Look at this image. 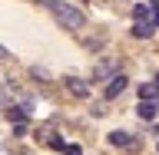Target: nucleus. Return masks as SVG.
Segmentation results:
<instances>
[{
	"label": "nucleus",
	"instance_id": "f257e3e1",
	"mask_svg": "<svg viewBox=\"0 0 159 155\" xmlns=\"http://www.w3.org/2000/svg\"><path fill=\"white\" fill-rule=\"evenodd\" d=\"M50 13H53V20H57L63 30H73V33H80V30L86 27V13H83L80 7H73V3H66V0H60L57 7L50 10Z\"/></svg>",
	"mask_w": 159,
	"mask_h": 155
},
{
	"label": "nucleus",
	"instance_id": "f03ea898",
	"mask_svg": "<svg viewBox=\"0 0 159 155\" xmlns=\"http://www.w3.org/2000/svg\"><path fill=\"white\" fill-rule=\"evenodd\" d=\"M126 86H129V79L123 76V73H113V76L106 79V89H103V96H106V99H116V96H123V93H126Z\"/></svg>",
	"mask_w": 159,
	"mask_h": 155
},
{
	"label": "nucleus",
	"instance_id": "7ed1b4c3",
	"mask_svg": "<svg viewBox=\"0 0 159 155\" xmlns=\"http://www.w3.org/2000/svg\"><path fill=\"white\" fill-rule=\"evenodd\" d=\"M116 69H119V59L116 56H103L96 66H93V79H96V83H99V79H109Z\"/></svg>",
	"mask_w": 159,
	"mask_h": 155
},
{
	"label": "nucleus",
	"instance_id": "20e7f679",
	"mask_svg": "<svg viewBox=\"0 0 159 155\" xmlns=\"http://www.w3.org/2000/svg\"><path fill=\"white\" fill-rule=\"evenodd\" d=\"M109 145H116V149H136L139 142L129 132H123V129H116V132H109Z\"/></svg>",
	"mask_w": 159,
	"mask_h": 155
},
{
	"label": "nucleus",
	"instance_id": "39448f33",
	"mask_svg": "<svg viewBox=\"0 0 159 155\" xmlns=\"http://www.w3.org/2000/svg\"><path fill=\"white\" fill-rule=\"evenodd\" d=\"M152 33H156L152 20H136V23H133V37H136V40H149Z\"/></svg>",
	"mask_w": 159,
	"mask_h": 155
},
{
	"label": "nucleus",
	"instance_id": "423d86ee",
	"mask_svg": "<svg viewBox=\"0 0 159 155\" xmlns=\"http://www.w3.org/2000/svg\"><path fill=\"white\" fill-rule=\"evenodd\" d=\"M66 89H70L76 99H86V96H89V86L83 83V79H76V76H70V79H66Z\"/></svg>",
	"mask_w": 159,
	"mask_h": 155
},
{
	"label": "nucleus",
	"instance_id": "0eeeda50",
	"mask_svg": "<svg viewBox=\"0 0 159 155\" xmlns=\"http://www.w3.org/2000/svg\"><path fill=\"white\" fill-rule=\"evenodd\" d=\"M136 116L143 119V122H149V119L156 116V102H152V99H139V106H136Z\"/></svg>",
	"mask_w": 159,
	"mask_h": 155
},
{
	"label": "nucleus",
	"instance_id": "6e6552de",
	"mask_svg": "<svg viewBox=\"0 0 159 155\" xmlns=\"http://www.w3.org/2000/svg\"><path fill=\"white\" fill-rule=\"evenodd\" d=\"M156 96H159L156 79H152V83H139V99H156Z\"/></svg>",
	"mask_w": 159,
	"mask_h": 155
},
{
	"label": "nucleus",
	"instance_id": "1a4fd4ad",
	"mask_svg": "<svg viewBox=\"0 0 159 155\" xmlns=\"http://www.w3.org/2000/svg\"><path fill=\"white\" fill-rule=\"evenodd\" d=\"M40 136H43V145H50V149H60V152H63V145H66V142H63V139H60L57 132H40Z\"/></svg>",
	"mask_w": 159,
	"mask_h": 155
},
{
	"label": "nucleus",
	"instance_id": "9d476101",
	"mask_svg": "<svg viewBox=\"0 0 159 155\" xmlns=\"http://www.w3.org/2000/svg\"><path fill=\"white\" fill-rule=\"evenodd\" d=\"M133 17L136 20H152V7H149V3H136V7H133Z\"/></svg>",
	"mask_w": 159,
	"mask_h": 155
},
{
	"label": "nucleus",
	"instance_id": "9b49d317",
	"mask_svg": "<svg viewBox=\"0 0 159 155\" xmlns=\"http://www.w3.org/2000/svg\"><path fill=\"white\" fill-rule=\"evenodd\" d=\"M7 119H10V122H27V109H10Z\"/></svg>",
	"mask_w": 159,
	"mask_h": 155
},
{
	"label": "nucleus",
	"instance_id": "f8f14e48",
	"mask_svg": "<svg viewBox=\"0 0 159 155\" xmlns=\"http://www.w3.org/2000/svg\"><path fill=\"white\" fill-rule=\"evenodd\" d=\"M30 76H33V79H50V73L40 69V66H30Z\"/></svg>",
	"mask_w": 159,
	"mask_h": 155
},
{
	"label": "nucleus",
	"instance_id": "ddd939ff",
	"mask_svg": "<svg viewBox=\"0 0 159 155\" xmlns=\"http://www.w3.org/2000/svg\"><path fill=\"white\" fill-rule=\"evenodd\" d=\"M63 155H83V149L80 145H63Z\"/></svg>",
	"mask_w": 159,
	"mask_h": 155
},
{
	"label": "nucleus",
	"instance_id": "4468645a",
	"mask_svg": "<svg viewBox=\"0 0 159 155\" xmlns=\"http://www.w3.org/2000/svg\"><path fill=\"white\" fill-rule=\"evenodd\" d=\"M37 3H40V7H43V10H53V7H57V3H60V0H37Z\"/></svg>",
	"mask_w": 159,
	"mask_h": 155
},
{
	"label": "nucleus",
	"instance_id": "2eb2a0df",
	"mask_svg": "<svg viewBox=\"0 0 159 155\" xmlns=\"http://www.w3.org/2000/svg\"><path fill=\"white\" fill-rule=\"evenodd\" d=\"M0 59H10V50L7 46H0Z\"/></svg>",
	"mask_w": 159,
	"mask_h": 155
},
{
	"label": "nucleus",
	"instance_id": "dca6fc26",
	"mask_svg": "<svg viewBox=\"0 0 159 155\" xmlns=\"http://www.w3.org/2000/svg\"><path fill=\"white\" fill-rule=\"evenodd\" d=\"M7 99H10V96H7V89L0 86V102H7Z\"/></svg>",
	"mask_w": 159,
	"mask_h": 155
},
{
	"label": "nucleus",
	"instance_id": "f3484780",
	"mask_svg": "<svg viewBox=\"0 0 159 155\" xmlns=\"http://www.w3.org/2000/svg\"><path fill=\"white\" fill-rule=\"evenodd\" d=\"M0 155H13V152H10V149H0Z\"/></svg>",
	"mask_w": 159,
	"mask_h": 155
}]
</instances>
